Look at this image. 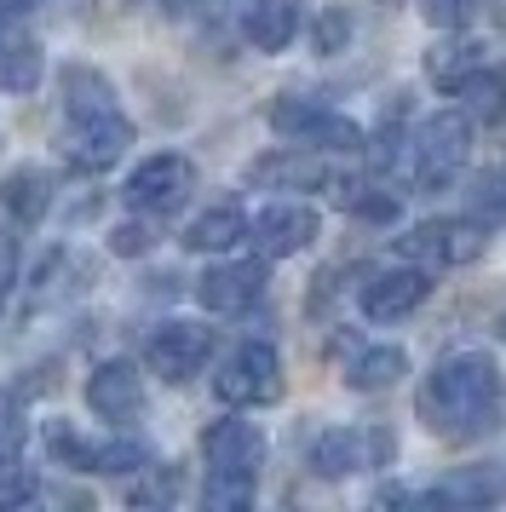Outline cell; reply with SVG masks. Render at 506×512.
Segmentation results:
<instances>
[{
    "instance_id": "cell-1",
    "label": "cell",
    "mask_w": 506,
    "mask_h": 512,
    "mask_svg": "<svg viewBox=\"0 0 506 512\" xmlns=\"http://www.w3.org/2000/svg\"><path fill=\"white\" fill-rule=\"evenodd\" d=\"M501 409V369L483 351H455L426 374L420 392V415L432 420V432L443 438H478L489 432V420Z\"/></svg>"
},
{
    "instance_id": "cell-2",
    "label": "cell",
    "mask_w": 506,
    "mask_h": 512,
    "mask_svg": "<svg viewBox=\"0 0 506 512\" xmlns=\"http://www.w3.org/2000/svg\"><path fill=\"white\" fill-rule=\"evenodd\" d=\"M64 116H69V133H64V156L87 173H104L127 156L133 144V121L115 110V87L92 64H69L64 70Z\"/></svg>"
},
{
    "instance_id": "cell-3",
    "label": "cell",
    "mask_w": 506,
    "mask_h": 512,
    "mask_svg": "<svg viewBox=\"0 0 506 512\" xmlns=\"http://www.w3.org/2000/svg\"><path fill=\"white\" fill-rule=\"evenodd\" d=\"M466 156H472V116L466 110H443V116L420 121V133L409 144V167L426 190L455 185V173L466 167Z\"/></svg>"
},
{
    "instance_id": "cell-4",
    "label": "cell",
    "mask_w": 506,
    "mask_h": 512,
    "mask_svg": "<svg viewBox=\"0 0 506 512\" xmlns=\"http://www.w3.org/2000/svg\"><path fill=\"white\" fill-rule=\"evenodd\" d=\"M213 392L225 397L230 409H259L282 397V357L265 340H248L225 357V369L213 374Z\"/></svg>"
},
{
    "instance_id": "cell-5",
    "label": "cell",
    "mask_w": 506,
    "mask_h": 512,
    "mask_svg": "<svg viewBox=\"0 0 506 512\" xmlns=\"http://www.w3.org/2000/svg\"><path fill=\"white\" fill-rule=\"evenodd\" d=\"M271 127L288 144H305V150H363V127L357 121L334 116L322 104H305V98H276L271 104Z\"/></svg>"
},
{
    "instance_id": "cell-6",
    "label": "cell",
    "mask_w": 506,
    "mask_h": 512,
    "mask_svg": "<svg viewBox=\"0 0 506 512\" xmlns=\"http://www.w3.org/2000/svg\"><path fill=\"white\" fill-rule=\"evenodd\" d=\"M483 225H472V219H426L420 231H409L403 242H397V254L414 259V265H472V259L483 254Z\"/></svg>"
},
{
    "instance_id": "cell-7",
    "label": "cell",
    "mask_w": 506,
    "mask_h": 512,
    "mask_svg": "<svg viewBox=\"0 0 506 512\" xmlns=\"http://www.w3.org/2000/svg\"><path fill=\"white\" fill-rule=\"evenodd\" d=\"M190 190H196V167L184 162V156H150V162H138L133 179H127V208L173 213V208L190 202Z\"/></svg>"
},
{
    "instance_id": "cell-8",
    "label": "cell",
    "mask_w": 506,
    "mask_h": 512,
    "mask_svg": "<svg viewBox=\"0 0 506 512\" xmlns=\"http://www.w3.org/2000/svg\"><path fill=\"white\" fill-rule=\"evenodd\" d=\"M213 357V328L202 323H161L150 334V346H144V363L161 374V380H190V374H202V363Z\"/></svg>"
},
{
    "instance_id": "cell-9",
    "label": "cell",
    "mask_w": 506,
    "mask_h": 512,
    "mask_svg": "<svg viewBox=\"0 0 506 512\" xmlns=\"http://www.w3.org/2000/svg\"><path fill=\"white\" fill-rule=\"evenodd\" d=\"M432 294V277L426 265H403V271H380V277L363 282V317L374 323H403L409 311H420Z\"/></svg>"
},
{
    "instance_id": "cell-10",
    "label": "cell",
    "mask_w": 506,
    "mask_h": 512,
    "mask_svg": "<svg viewBox=\"0 0 506 512\" xmlns=\"http://www.w3.org/2000/svg\"><path fill=\"white\" fill-rule=\"evenodd\" d=\"M41 81V47L23 29V0H0V93H29Z\"/></svg>"
},
{
    "instance_id": "cell-11",
    "label": "cell",
    "mask_w": 506,
    "mask_h": 512,
    "mask_svg": "<svg viewBox=\"0 0 506 512\" xmlns=\"http://www.w3.org/2000/svg\"><path fill=\"white\" fill-rule=\"evenodd\" d=\"M265 294V265L253 259H236V265H213L202 282H196V300L219 317H236V311H253Z\"/></svg>"
},
{
    "instance_id": "cell-12",
    "label": "cell",
    "mask_w": 506,
    "mask_h": 512,
    "mask_svg": "<svg viewBox=\"0 0 506 512\" xmlns=\"http://www.w3.org/2000/svg\"><path fill=\"white\" fill-rule=\"evenodd\" d=\"M202 455L213 472H242V478H259L265 466V438L253 420H219L202 432Z\"/></svg>"
},
{
    "instance_id": "cell-13",
    "label": "cell",
    "mask_w": 506,
    "mask_h": 512,
    "mask_svg": "<svg viewBox=\"0 0 506 512\" xmlns=\"http://www.w3.org/2000/svg\"><path fill=\"white\" fill-rule=\"evenodd\" d=\"M253 242H259L265 259H288V254L317 242V213L305 208V202H271V208L253 219Z\"/></svg>"
},
{
    "instance_id": "cell-14",
    "label": "cell",
    "mask_w": 506,
    "mask_h": 512,
    "mask_svg": "<svg viewBox=\"0 0 506 512\" xmlns=\"http://www.w3.org/2000/svg\"><path fill=\"white\" fill-rule=\"evenodd\" d=\"M46 449L69 466H87V472H138L144 466V449L138 443H87V438H75L64 420L46 426Z\"/></svg>"
},
{
    "instance_id": "cell-15",
    "label": "cell",
    "mask_w": 506,
    "mask_h": 512,
    "mask_svg": "<svg viewBox=\"0 0 506 512\" xmlns=\"http://www.w3.org/2000/svg\"><path fill=\"white\" fill-rule=\"evenodd\" d=\"M87 403H92V415L98 420H133L138 409H144V380H138V369L133 363H98L92 369V380H87Z\"/></svg>"
},
{
    "instance_id": "cell-16",
    "label": "cell",
    "mask_w": 506,
    "mask_h": 512,
    "mask_svg": "<svg viewBox=\"0 0 506 512\" xmlns=\"http://www.w3.org/2000/svg\"><path fill=\"white\" fill-rule=\"evenodd\" d=\"M368 449H374V438H368V432L328 426V432L311 443V472H317V478H351V472L368 461Z\"/></svg>"
},
{
    "instance_id": "cell-17",
    "label": "cell",
    "mask_w": 506,
    "mask_h": 512,
    "mask_svg": "<svg viewBox=\"0 0 506 512\" xmlns=\"http://www.w3.org/2000/svg\"><path fill=\"white\" fill-rule=\"evenodd\" d=\"M299 29V6L294 0H248L242 6V35L259 52H282Z\"/></svg>"
},
{
    "instance_id": "cell-18",
    "label": "cell",
    "mask_w": 506,
    "mask_h": 512,
    "mask_svg": "<svg viewBox=\"0 0 506 512\" xmlns=\"http://www.w3.org/2000/svg\"><path fill=\"white\" fill-rule=\"evenodd\" d=\"M248 236V219H242V208L236 202H219V208H207L190 231H184V248H196V254H225V248H236Z\"/></svg>"
},
{
    "instance_id": "cell-19",
    "label": "cell",
    "mask_w": 506,
    "mask_h": 512,
    "mask_svg": "<svg viewBox=\"0 0 506 512\" xmlns=\"http://www.w3.org/2000/svg\"><path fill=\"white\" fill-rule=\"evenodd\" d=\"M0 208L12 213V225H35V219L52 208V179L35 173V167H18V173L0 185Z\"/></svg>"
},
{
    "instance_id": "cell-20",
    "label": "cell",
    "mask_w": 506,
    "mask_h": 512,
    "mask_svg": "<svg viewBox=\"0 0 506 512\" xmlns=\"http://www.w3.org/2000/svg\"><path fill=\"white\" fill-rule=\"evenodd\" d=\"M455 98H460V110H466L472 121H501L506 116V75L478 64V70L455 87Z\"/></svg>"
},
{
    "instance_id": "cell-21",
    "label": "cell",
    "mask_w": 506,
    "mask_h": 512,
    "mask_svg": "<svg viewBox=\"0 0 506 512\" xmlns=\"http://www.w3.org/2000/svg\"><path fill=\"white\" fill-rule=\"evenodd\" d=\"M403 374H409V357H403L397 346H368L363 357L351 363V374H345V380H351L357 392H391Z\"/></svg>"
},
{
    "instance_id": "cell-22",
    "label": "cell",
    "mask_w": 506,
    "mask_h": 512,
    "mask_svg": "<svg viewBox=\"0 0 506 512\" xmlns=\"http://www.w3.org/2000/svg\"><path fill=\"white\" fill-rule=\"evenodd\" d=\"M253 185H299V190H311V185H334V173L322 162H311V156H265V162H253Z\"/></svg>"
},
{
    "instance_id": "cell-23",
    "label": "cell",
    "mask_w": 506,
    "mask_h": 512,
    "mask_svg": "<svg viewBox=\"0 0 506 512\" xmlns=\"http://www.w3.org/2000/svg\"><path fill=\"white\" fill-rule=\"evenodd\" d=\"M495 495L501 484L489 478V472H455L449 484H437L432 495H420L426 507H495Z\"/></svg>"
},
{
    "instance_id": "cell-24",
    "label": "cell",
    "mask_w": 506,
    "mask_h": 512,
    "mask_svg": "<svg viewBox=\"0 0 506 512\" xmlns=\"http://www.w3.org/2000/svg\"><path fill=\"white\" fill-rule=\"evenodd\" d=\"M478 70V58H472V47H455V41H443V47H432V58H426V75H432L443 93H455L466 75Z\"/></svg>"
},
{
    "instance_id": "cell-25",
    "label": "cell",
    "mask_w": 506,
    "mask_h": 512,
    "mask_svg": "<svg viewBox=\"0 0 506 512\" xmlns=\"http://www.w3.org/2000/svg\"><path fill=\"white\" fill-rule=\"evenodd\" d=\"M202 507L207 512H242L253 507V478H242V472H213L202 489Z\"/></svg>"
},
{
    "instance_id": "cell-26",
    "label": "cell",
    "mask_w": 506,
    "mask_h": 512,
    "mask_svg": "<svg viewBox=\"0 0 506 512\" xmlns=\"http://www.w3.org/2000/svg\"><path fill=\"white\" fill-rule=\"evenodd\" d=\"M472 208H478L489 225H506V167H495V173H483V179H478Z\"/></svg>"
},
{
    "instance_id": "cell-27",
    "label": "cell",
    "mask_w": 506,
    "mask_h": 512,
    "mask_svg": "<svg viewBox=\"0 0 506 512\" xmlns=\"http://www.w3.org/2000/svg\"><path fill=\"white\" fill-rule=\"evenodd\" d=\"M23 443H29V426H23L12 409H0V472L23 461Z\"/></svg>"
},
{
    "instance_id": "cell-28",
    "label": "cell",
    "mask_w": 506,
    "mask_h": 512,
    "mask_svg": "<svg viewBox=\"0 0 506 512\" xmlns=\"http://www.w3.org/2000/svg\"><path fill=\"white\" fill-rule=\"evenodd\" d=\"M420 12H426L437 29H460L472 18V0H420Z\"/></svg>"
},
{
    "instance_id": "cell-29",
    "label": "cell",
    "mask_w": 506,
    "mask_h": 512,
    "mask_svg": "<svg viewBox=\"0 0 506 512\" xmlns=\"http://www.w3.org/2000/svg\"><path fill=\"white\" fill-rule=\"evenodd\" d=\"M150 242H156V236H150V225H121V231H115V254H150Z\"/></svg>"
},
{
    "instance_id": "cell-30",
    "label": "cell",
    "mask_w": 506,
    "mask_h": 512,
    "mask_svg": "<svg viewBox=\"0 0 506 512\" xmlns=\"http://www.w3.org/2000/svg\"><path fill=\"white\" fill-rule=\"evenodd\" d=\"M41 489H35V478H0V507H29Z\"/></svg>"
},
{
    "instance_id": "cell-31",
    "label": "cell",
    "mask_w": 506,
    "mask_h": 512,
    "mask_svg": "<svg viewBox=\"0 0 506 512\" xmlns=\"http://www.w3.org/2000/svg\"><path fill=\"white\" fill-rule=\"evenodd\" d=\"M501 340H506V317H501Z\"/></svg>"
}]
</instances>
